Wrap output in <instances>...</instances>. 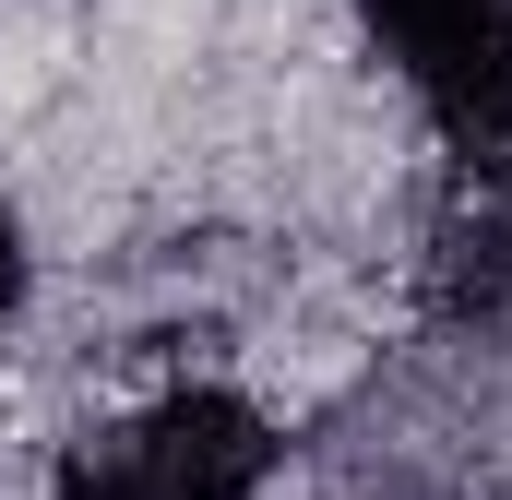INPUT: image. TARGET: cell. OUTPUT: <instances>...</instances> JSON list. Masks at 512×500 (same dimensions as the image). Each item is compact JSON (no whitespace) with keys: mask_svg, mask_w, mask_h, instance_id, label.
Masks as SVG:
<instances>
[{"mask_svg":"<svg viewBox=\"0 0 512 500\" xmlns=\"http://www.w3.org/2000/svg\"><path fill=\"white\" fill-rule=\"evenodd\" d=\"M358 12H370L382 60H405V72H417V60H429V48H453V36H465L489 0H358Z\"/></svg>","mask_w":512,"mask_h":500,"instance_id":"5b68a950","label":"cell"},{"mask_svg":"<svg viewBox=\"0 0 512 500\" xmlns=\"http://www.w3.org/2000/svg\"><path fill=\"white\" fill-rule=\"evenodd\" d=\"M12 310H24V227H12V203H0V334H12Z\"/></svg>","mask_w":512,"mask_h":500,"instance_id":"8992f818","label":"cell"},{"mask_svg":"<svg viewBox=\"0 0 512 500\" xmlns=\"http://www.w3.org/2000/svg\"><path fill=\"white\" fill-rule=\"evenodd\" d=\"M429 298L465 334H512V179H477L441 239H429Z\"/></svg>","mask_w":512,"mask_h":500,"instance_id":"3957f363","label":"cell"},{"mask_svg":"<svg viewBox=\"0 0 512 500\" xmlns=\"http://www.w3.org/2000/svg\"><path fill=\"white\" fill-rule=\"evenodd\" d=\"M48 500H167V489H155V465H143L131 429H84V441H60Z\"/></svg>","mask_w":512,"mask_h":500,"instance_id":"277c9868","label":"cell"},{"mask_svg":"<svg viewBox=\"0 0 512 500\" xmlns=\"http://www.w3.org/2000/svg\"><path fill=\"white\" fill-rule=\"evenodd\" d=\"M405 84L429 96V131L465 155V179H512V0H489L453 48H429Z\"/></svg>","mask_w":512,"mask_h":500,"instance_id":"7a4b0ae2","label":"cell"},{"mask_svg":"<svg viewBox=\"0 0 512 500\" xmlns=\"http://www.w3.org/2000/svg\"><path fill=\"white\" fill-rule=\"evenodd\" d=\"M131 441H143V465H155V489L167 500H262L274 489V417H262L251 393H227V381H179V393H155L143 417H131Z\"/></svg>","mask_w":512,"mask_h":500,"instance_id":"6da1fadb","label":"cell"}]
</instances>
